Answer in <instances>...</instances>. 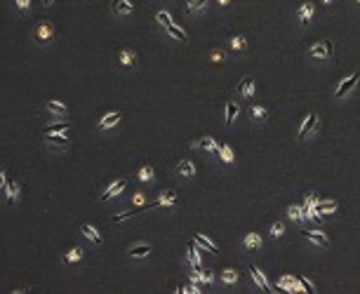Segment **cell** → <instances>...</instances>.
<instances>
[{"mask_svg": "<svg viewBox=\"0 0 360 294\" xmlns=\"http://www.w3.org/2000/svg\"><path fill=\"white\" fill-rule=\"evenodd\" d=\"M54 38V26L50 21H38V26H36V33H33V40L38 42V45H47V42Z\"/></svg>", "mask_w": 360, "mask_h": 294, "instance_id": "6da1fadb", "label": "cell"}, {"mask_svg": "<svg viewBox=\"0 0 360 294\" xmlns=\"http://www.w3.org/2000/svg\"><path fill=\"white\" fill-rule=\"evenodd\" d=\"M356 2H358V5H360V0H356Z\"/></svg>", "mask_w": 360, "mask_h": 294, "instance_id": "f6af8a7d", "label": "cell"}, {"mask_svg": "<svg viewBox=\"0 0 360 294\" xmlns=\"http://www.w3.org/2000/svg\"><path fill=\"white\" fill-rule=\"evenodd\" d=\"M332 40H322V42H318V45H313L311 50H308V54L311 57H316V59H327L330 54H332Z\"/></svg>", "mask_w": 360, "mask_h": 294, "instance_id": "8992f818", "label": "cell"}, {"mask_svg": "<svg viewBox=\"0 0 360 294\" xmlns=\"http://www.w3.org/2000/svg\"><path fill=\"white\" fill-rule=\"evenodd\" d=\"M165 31L172 36L174 40H179V42H188V36L181 31V28H177V24H172V26H165Z\"/></svg>", "mask_w": 360, "mask_h": 294, "instance_id": "603a6c76", "label": "cell"}, {"mask_svg": "<svg viewBox=\"0 0 360 294\" xmlns=\"http://www.w3.org/2000/svg\"><path fill=\"white\" fill-rule=\"evenodd\" d=\"M82 256H85V250H82V247H73V250H68V252L61 256V261H64V264H76Z\"/></svg>", "mask_w": 360, "mask_h": 294, "instance_id": "d6986e66", "label": "cell"}, {"mask_svg": "<svg viewBox=\"0 0 360 294\" xmlns=\"http://www.w3.org/2000/svg\"><path fill=\"white\" fill-rule=\"evenodd\" d=\"M42 5H45V7H52V5H54V0H42Z\"/></svg>", "mask_w": 360, "mask_h": 294, "instance_id": "b9f144b4", "label": "cell"}, {"mask_svg": "<svg viewBox=\"0 0 360 294\" xmlns=\"http://www.w3.org/2000/svg\"><path fill=\"white\" fill-rule=\"evenodd\" d=\"M250 275H252L254 285H259V290H264V292H273V290H271V285H268V280H266V275H264V273H261L257 266H250Z\"/></svg>", "mask_w": 360, "mask_h": 294, "instance_id": "30bf717a", "label": "cell"}, {"mask_svg": "<svg viewBox=\"0 0 360 294\" xmlns=\"http://www.w3.org/2000/svg\"><path fill=\"white\" fill-rule=\"evenodd\" d=\"M207 5V0H186V10L191 14H196V12H200L202 7Z\"/></svg>", "mask_w": 360, "mask_h": 294, "instance_id": "f546056e", "label": "cell"}, {"mask_svg": "<svg viewBox=\"0 0 360 294\" xmlns=\"http://www.w3.org/2000/svg\"><path fill=\"white\" fill-rule=\"evenodd\" d=\"M177 202V193L174 191H165L160 193V198L156 200V207H165V205H174Z\"/></svg>", "mask_w": 360, "mask_h": 294, "instance_id": "7402d4cb", "label": "cell"}, {"mask_svg": "<svg viewBox=\"0 0 360 294\" xmlns=\"http://www.w3.org/2000/svg\"><path fill=\"white\" fill-rule=\"evenodd\" d=\"M322 2H325V5H330V2H332V0H322Z\"/></svg>", "mask_w": 360, "mask_h": 294, "instance_id": "ee69618b", "label": "cell"}, {"mask_svg": "<svg viewBox=\"0 0 360 294\" xmlns=\"http://www.w3.org/2000/svg\"><path fill=\"white\" fill-rule=\"evenodd\" d=\"M212 280H214L212 271H202V273H200V282H202V285H212Z\"/></svg>", "mask_w": 360, "mask_h": 294, "instance_id": "8d00e7d4", "label": "cell"}, {"mask_svg": "<svg viewBox=\"0 0 360 294\" xmlns=\"http://www.w3.org/2000/svg\"><path fill=\"white\" fill-rule=\"evenodd\" d=\"M242 245H245V250H259L261 247V235L259 233H247Z\"/></svg>", "mask_w": 360, "mask_h": 294, "instance_id": "ffe728a7", "label": "cell"}, {"mask_svg": "<svg viewBox=\"0 0 360 294\" xmlns=\"http://www.w3.org/2000/svg\"><path fill=\"white\" fill-rule=\"evenodd\" d=\"M228 2H231V0H219V5H228Z\"/></svg>", "mask_w": 360, "mask_h": 294, "instance_id": "7bdbcfd3", "label": "cell"}, {"mask_svg": "<svg viewBox=\"0 0 360 294\" xmlns=\"http://www.w3.org/2000/svg\"><path fill=\"white\" fill-rule=\"evenodd\" d=\"M358 80H360V71H356V73H353L351 78H346V80H344L341 85H339V87H337V92H334V99H344V97H346V94L351 92L353 87H356V82H358Z\"/></svg>", "mask_w": 360, "mask_h": 294, "instance_id": "5b68a950", "label": "cell"}, {"mask_svg": "<svg viewBox=\"0 0 360 294\" xmlns=\"http://www.w3.org/2000/svg\"><path fill=\"white\" fill-rule=\"evenodd\" d=\"M118 59L125 68H132L134 64H137V52H134V50H120Z\"/></svg>", "mask_w": 360, "mask_h": 294, "instance_id": "ac0fdd59", "label": "cell"}, {"mask_svg": "<svg viewBox=\"0 0 360 294\" xmlns=\"http://www.w3.org/2000/svg\"><path fill=\"white\" fill-rule=\"evenodd\" d=\"M80 233H82L87 240H92L94 245H101V235H99V231H97L92 224H80Z\"/></svg>", "mask_w": 360, "mask_h": 294, "instance_id": "4fadbf2b", "label": "cell"}, {"mask_svg": "<svg viewBox=\"0 0 360 294\" xmlns=\"http://www.w3.org/2000/svg\"><path fill=\"white\" fill-rule=\"evenodd\" d=\"M250 118L257 120V122H264L266 120V108L264 106H252L250 108Z\"/></svg>", "mask_w": 360, "mask_h": 294, "instance_id": "f1b7e54d", "label": "cell"}, {"mask_svg": "<svg viewBox=\"0 0 360 294\" xmlns=\"http://www.w3.org/2000/svg\"><path fill=\"white\" fill-rule=\"evenodd\" d=\"M19 184L17 181H12V179H7V184H5V191H2V196H5V200L10 202V205H14V202L19 200Z\"/></svg>", "mask_w": 360, "mask_h": 294, "instance_id": "ba28073f", "label": "cell"}, {"mask_svg": "<svg viewBox=\"0 0 360 294\" xmlns=\"http://www.w3.org/2000/svg\"><path fill=\"white\" fill-rule=\"evenodd\" d=\"M45 106H47V111L54 113V116H66V113H68V106L64 104V101H59V99H50Z\"/></svg>", "mask_w": 360, "mask_h": 294, "instance_id": "e0dca14e", "label": "cell"}, {"mask_svg": "<svg viewBox=\"0 0 360 294\" xmlns=\"http://www.w3.org/2000/svg\"><path fill=\"white\" fill-rule=\"evenodd\" d=\"M45 141L50 148H57V151H64L68 148V137H64V132H50L45 134Z\"/></svg>", "mask_w": 360, "mask_h": 294, "instance_id": "3957f363", "label": "cell"}, {"mask_svg": "<svg viewBox=\"0 0 360 294\" xmlns=\"http://www.w3.org/2000/svg\"><path fill=\"white\" fill-rule=\"evenodd\" d=\"M153 252V247L151 245H134V247H130V256L132 259H139V256H148V254Z\"/></svg>", "mask_w": 360, "mask_h": 294, "instance_id": "44dd1931", "label": "cell"}, {"mask_svg": "<svg viewBox=\"0 0 360 294\" xmlns=\"http://www.w3.org/2000/svg\"><path fill=\"white\" fill-rule=\"evenodd\" d=\"M5 184H7V174H5V167L0 165V193L5 191Z\"/></svg>", "mask_w": 360, "mask_h": 294, "instance_id": "ab89813d", "label": "cell"}, {"mask_svg": "<svg viewBox=\"0 0 360 294\" xmlns=\"http://www.w3.org/2000/svg\"><path fill=\"white\" fill-rule=\"evenodd\" d=\"M316 125H318V113H316V111H308V116L304 118V122H301V127H299L297 137H299V139H306L308 134L316 130Z\"/></svg>", "mask_w": 360, "mask_h": 294, "instance_id": "7a4b0ae2", "label": "cell"}, {"mask_svg": "<svg viewBox=\"0 0 360 294\" xmlns=\"http://www.w3.org/2000/svg\"><path fill=\"white\" fill-rule=\"evenodd\" d=\"M196 146H200L202 151H207V153H212V156H217V158H219V144L214 141L212 137H202Z\"/></svg>", "mask_w": 360, "mask_h": 294, "instance_id": "2e32d148", "label": "cell"}, {"mask_svg": "<svg viewBox=\"0 0 360 294\" xmlns=\"http://www.w3.org/2000/svg\"><path fill=\"white\" fill-rule=\"evenodd\" d=\"M193 240H196V245H198L200 250H205V252H212V254L219 252V247H217L207 235H202V233H193Z\"/></svg>", "mask_w": 360, "mask_h": 294, "instance_id": "9c48e42d", "label": "cell"}, {"mask_svg": "<svg viewBox=\"0 0 360 294\" xmlns=\"http://www.w3.org/2000/svg\"><path fill=\"white\" fill-rule=\"evenodd\" d=\"M132 202H134V205H146V196H144V193H134Z\"/></svg>", "mask_w": 360, "mask_h": 294, "instance_id": "f35d334b", "label": "cell"}, {"mask_svg": "<svg viewBox=\"0 0 360 294\" xmlns=\"http://www.w3.org/2000/svg\"><path fill=\"white\" fill-rule=\"evenodd\" d=\"M301 235H304V238H308L311 242H316V245H320V247H327V245H330V240H327V235H325L322 231H301Z\"/></svg>", "mask_w": 360, "mask_h": 294, "instance_id": "8fae6325", "label": "cell"}, {"mask_svg": "<svg viewBox=\"0 0 360 294\" xmlns=\"http://www.w3.org/2000/svg\"><path fill=\"white\" fill-rule=\"evenodd\" d=\"M120 122V113L118 111H111L106 116H101V120H99V130H111V127H116Z\"/></svg>", "mask_w": 360, "mask_h": 294, "instance_id": "7c38bea8", "label": "cell"}, {"mask_svg": "<svg viewBox=\"0 0 360 294\" xmlns=\"http://www.w3.org/2000/svg\"><path fill=\"white\" fill-rule=\"evenodd\" d=\"M111 12L116 14V17H130L134 12V5L130 0H113L111 2Z\"/></svg>", "mask_w": 360, "mask_h": 294, "instance_id": "52a82bcc", "label": "cell"}, {"mask_svg": "<svg viewBox=\"0 0 360 294\" xmlns=\"http://www.w3.org/2000/svg\"><path fill=\"white\" fill-rule=\"evenodd\" d=\"M177 174H181V176H186V179H193V176H196V165L191 160H179L177 162Z\"/></svg>", "mask_w": 360, "mask_h": 294, "instance_id": "5bb4252c", "label": "cell"}, {"mask_svg": "<svg viewBox=\"0 0 360 294\" xmlns=\"http://www.w3.org/2000/svg\"><path fill=\"white\" fill-rule=\"evenodd\" d=\"M236 116H238V104L236 101H228L226 104V125L236 120Z\"/></svg>", "mask_w": 360, "mask_h": 294, "instance_id": "4dcf8cb0", "label": "cell"}, {"mask_svg": "<svg viewBox=\"0 0 360 294\" xmlns=\"http://www.w3.org/2000/svg\"><path fill=\"white\" fill-rule=\"evenodd\" d=\"M313 210H316V212H320V214H325V212H334V210H337V202H334V200H325V202L316 200V205H313Z\"/></svg>", "mask_w": 360, "mask_h": 294, "instance_id": "cb8c5ba5", "label": "cell"}, {"mask_svg": "<svg viewBox=\"0 0 360 294\" xmlns=\"http://www.w3.org/2000/svg\"><path fill=\"white\" fill-rule=\"evenodd\" d=\"M219 158L226 162V165H231V162H233V151L228 148V144H221V146H219Z\"/></svg>", "mask_w": 360, "mask_h": 294, "instance_id": "1f68e13d", "label": "cell"}, {"mask_svg": "<svg viewBox=\"0 0 360 294\" xmlns=\"http://www.w3.org/2000/svg\"><path fill=\"white\" fill-rule=\"evenodd\" d=\"M71 130V122H54V125H47L45 130H42V134H50V132H68Z\"/></svg>", "mask_w": 360, "mask_h": 294, "instance_id": "484cf974", "label": "cell"}, {"mask_svg": "<svg viewBox=\"0 0 360 294\" xmlns=\"http://www.w3.org/2000/svg\"><path fill=\"white\" fill-rule=\"evenodd\" d=\"M252 92H254V80L250 78V76H245V78L240 80V85H238V97L247 99V97H252Z\"/></svg>", "mask_w": 360, "mask_h": 294, "instance_id": "9a60e30c", "label": "cell"}, {"mask_svg": "<svg viewBox=\"0 0 360 294\" xmlns=\"http://www.w3.org/2000/svg\"><path fill=\"white\" fill-rule=\"evenodd\" d=\"M137 179H139V181H153V167H151V165H144V167L139 170V174H137Z\"/></svg>", "mask_w": 360, "mask_h": 294, "instance_id": "d6a6232c", "label": "cell"}, {"mask_svg": "<svg viewBox=\"0 0 360 294\" xmlns=\"http://www.w3.org/2000/svg\"><path fill=\"white\" fill-rule=\"evenodd\" d=\"M221 282H226V285H233V282H238V271H233V268H226V271L221 273Z\"/></svg>", "mask_w": 360, "mask_h": 294, "instance_id": "836d02e7", "label": "cell"}, {"mask_svg": "<svg viewBox=\"0 0 360 294\" xmlns=\"http://www.w3.org/2000/svg\"><path fill=\"white\" fill-rule=\"evenodd\" d=\"M231 50H233V52H245V50H247V40H245L242 36H233V38H231Z\"/></svg>", "mask_w": 360, "mask_h": 294, "instance_id": "4316f807", "label": "cell"}, {"mask_svg": "<svg viewBox=\"0 0 360 294\" xmlns=\"http://www.w3.org/2000/svg\"><path fill=\"white\" fill-rule=\"evenodd\" d=\"M14 2H17V10L19 12H26L28 7H31V0H14Z\"/></svg>", "mask_w": 360, "mask_h": 294, "instance_id": "74e56055", "label": "cell"}, {"mask_svg": "<svg viewBox=\"0 0 360 294\" xmlns=\"http://www.w3.org/2000/svg\"><path fill=\"white\" fill-rule=\"evenodd\" d=\"M125 186H127V179H116L111 186L101 193V202H106V200H113L116 196H120L122 191H125Z\"/></svg>", "mask_w": 360, "mask_h": 294, "instance_id": "277c9868", "label": "cell"}, {"mask_svg": "<svg viewBox=\"0 0 360 294\" xmlns=\"http://www.w3.org/2000/svg\"><path fill=\"white\" fill-rule=\"evenodd\" d=\"M282 233H285V224H282V221H276V224L271 226V235H273V238H280Z\"/></svg>", "mask_w": 360, "mask_h": 294, "instance_id": "d590c367", "label": "cell"}, {"mask_svg": "<svg viewBox=\"0 0 360 294\" xmlns=\"http://www.w3.org/2000/svg\"><path fill=\"white\" fill-rule=\"evenodd\" d=\"M156 21H158V24H162V26H172V24H174L172 14L167 12V10H160V12H156Z\"/></svg>", "mask_w": 360, "mask_h": 294, "instance_id": "83f0119b", "label": "cell"}, {"mask_svg": "<svg viewBox=\"0 0 360 294\" xmlns=\"http://www.w3.org/2000/svg\"><path fill=\"white\" fill-rule=\"evenodd\" d=\"M287 212H290V219H294V221H301V219H306V216H304V212H301V207H299V205H292V207H290Z\"/></svg>", "mask_w": 360, "mask_h": 294, "instance_id": "e575fe53", "label": "cell"}, {"mask_svg": "<svg viewBox=\"0 0 360 294\" xmlns=\"http://www.w3.org/2000/svg\"><path fill=\"white\" fill-rule=\"evenodd\" d=\"M311 14H313V2H304V5L299 7V21H301V24H308Z\"/></svg>", "mask_w": 360, "mask_h": 294, "instance_id": "d4e9b609", "label": "cell"}, {"mask_svg": "<svg viewBox=\"0 0 360 294\" xmlns=\"http://www.w3.org/2000/svg\"><path fill=\"white\" fill-rule=\"evenodd\" d=\"M212 61H217V64H219V61H224V52H221V50L212 52Z\"/></svg>", "mask_w": 360, "mask_h": 294, "instance_id": "60d3db41", "label": "cell"}]
</instances>
